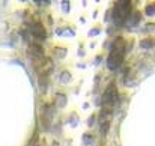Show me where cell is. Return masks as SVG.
Masks as SVG:
<instances>
[{
  "label": "cell",
  "instance_id": "3",
  "mask_svg": "<svg viewBox=\"0 0 155 146\" xmlns=\"http://www.w3.org/2000/svg\"><path fill=\"white\" fill-rule=\"evenodd\" d=\"M32 33H33L35 36H38L39 39H44V38H45V30H44V27H42L39 23H35V24L32 26Z\"/></svg>",
  "mask_w": 155,
  "mask_h": 146
},
{
  "label": "cell",
  "instance_id": "4",
  "mask_svg": "<svg viewBox=\"0 0 155 146\" xmlns=\"http://www.w3.org/2000/svg\"><path fill=\"white\" fill-rule=\"evenodd\" d=\"M154 12H155V5H149V8L146 9V14L148 15H152Z\"/></svg>",
  "mask_w": 155,
  "mask_h": 146
},
{
  "label": "cell",
  "instance_id": "1",
  "mask_svg": "<svg viewBox=\"0 0 155 146\" xmlns=\"http://www.w3.org/2000/svg\"><path fill=\"white\" fill-rule=\"evenodd\" d=\"M124 60V39L122 38H117L111 47V51H110V56H108V60H107V65L108 68L113 71L116 68L120 66Z\"/></svg>",
  "mask_w": 155,
  "mask_h": 146
},
{
  "label": "cell",
  "instance_id": "2",
  "mask_svg": "<svg viewBox=\"0 0 155 146\" xmlns=\"http://www.w3.org/2000/svg\"><path fill=\"white\" fill-rule=\"evenodd\" d=\"M130 11H131V3L130 2H120V3H117L116 8H114V21H116V24H122L128 18Z\"/></svg>",
  "mask_w": 155,
  "mask_h": 146
}]
</instances>
